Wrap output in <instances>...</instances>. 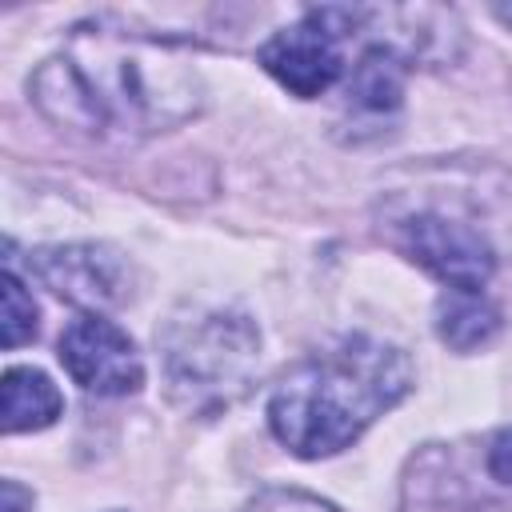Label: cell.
Listing matches in <instances>:
<instances>
[{
  "label": "cell",
  "mask_w": 512,
  "mask_h": 512,
  "mask_svg": "<svg viewBox=\"0 0 512 512\" xmlns=\"http://www.w3.org/2000/svg\"><path fill=\"white\" fill-rule=\"evenodd\" d=\"M200 76L176 44L104 24L76 28L72 48L32 76L40 112L72 132H160L200 112Z\"/></svg>",
  "instance_id": "cell-1"
},
{
  "label": "cell",
  "mask_w": 512,
  "mask_h": 512,
  "mask_svg": "<svg viewBox=\"0 0 512 512\" xmlns=\"http://www.w3.org/2000/svg\"><path fill=\"white\" fill-rule=\"evenodd\" d=\"M412 388V360L384 340L344 336L300 360L268 400L276 440L320 460L348 448L376 416L396 408Z\"/></svg>",
  "instance_id": "cell-2"
},
{
  "label": "cell",
  "mask_w": 512,
  "mask_h": 512,
  "mask_svg": "<svg viewBox=\"0 0 512 512\" xmlns=\"http://www.w3.org/2000/svg\"><path fill=\"white\" fill-rule=\"evenodd\" d=\"M260 364V336L240 312H192L164 332V380L176 404L212 416L236 404Z\"/></svg>",
  "instance_id": "cell-3"
},
{
  "label": "cell",
  "mask_w": 512,
  "mask_h": 512,
  "mask_svg": "<svg viewBox=\"0 0 512 512\" xmlns=\"http://www.w3.org/2000/svg\"><path fill=\"white\" fill-rule=\"evenodd\" d=\"M360 8H312L300 24L276 32L260 48V64L300 100H312L336 84L344 72L340 40L356 28Z\"/></svg>",
  "instance_id": "cell-4"
},
{
  "label": "cell",
  "mask_w": 512,
  "mask_h": 512,
  "mask_svg": "<svg viewBox=\"0 0 512 512\" xmlns=\"http://www.w3.org/2000/svg\"><path fill=\"white\" fill-rule=\"evenodd\" d=\"M60 364L84 392L96 396H128L144 384V364L132 336L96 312L76 316L60 332Z\"/></svg>",
  "instance_id": "cell-5"
},
{
  "label": "cell",
  "mask_w": 512,
  "mask_h": 512,
  "mask_svg": "<svg viewBox=\"0 0 512 512\" xmlns=\"http://www.w3.org/2000/svg\"><path fill=\"white\" fill-rule=\"evenodd\" d=\"M404 252L452 292H480L496 268V256L480 232L432 212L404 224Z\"/></svg>",
  "instance_id": "cell-6"
},
{
  "label": "cell",
  "mask_w": 512,
  "mask_h": 512,
  "mask_svg": "<svg viewBox=\"0 0 512 512\" xmlns=\"http://www.w3.org/2000/svg\"><path fill=\"white\" fill-rule=\"evenodd\" d=\"M36 276L64 300L84 308H108L124 300L128 272L124 260L96 244H72V248H44L32 256Z\"/></svg>",
  "instance_id": "cell-7"
},
{
  "label": "cell",
  "mask_w": 512,
  "mask_h": 512,
  "mask_svg": "<svg viewBox=\"0 0 512 512\" xmlns=\"http://www.w3.org/2000/svg\"><path fill=\"white\" fill-rule=\"evenodd\" d=\"M64 408L60 388L40 368H8L0 384V416L4 432H36L48 428Z\"/></svg>",
  "instance_id": "cell-8"
},
{
  "label": "cell",
  "mask_w": 512,
  "mask_h": 512,
  "mask_svg": "<svg viewBox=\"0 0 512 512\" xmlns=\"http://www.w3.org/2000/svg\"><path fill=\"white\" fill-rule=\"evenodd\" d=\"M348 96L364 112H392V108H400V96H404V56L392 52L388 44L368 48L356 60V72L348 80Z\"/></svg>",
  "instance_id": "cell-9"
},
{
  "label": "cell",
  "mask_w": 512,
  "mask_h": 512,
  "mask_svg": "<svg viewBox=\"0 0 512 512\" xmlns=\"http://www.w3.org/2000/svg\"><path fill=\"white\" fill-rule=\"evenodd\" d=\"M436 332L448 348L472 352L500 332V312L480 300V292H452L436 308Z\"/></svg>",
  "instance_id": "cell-10"
},
{
  "label": "cell",
  "mask_w": 512,
  "mask_h": 512,
  "mask_svg": "<svg viewBox=\"0 0 512 512\" xmlns=\"http://www.w3.org/2000/svg\"><path fill=\"white\" fill-rule=\"evenodd\" d=\"M4 320H0V328H4V348H16V344H24V340H32L36 336V300L24 292V284H20V276L16 272H4Z\"/></svg>",
  "instance_id": "cell-11"
},
{
  "label": "cell",
  "mask_w": 512,
  "mask_h": 512,
  "mask_svg": "<svg viewBox=\"0 0 512 512\" xmlns=\"http://www.w3.org/2000/svg\"><path fill=\"white\" fill-rule=\"evenodd\" d=\"M248 512H340V508H332V504H324V500H316V496H308V492L272 488V492L256 496V500L248 504Z\"/></svg>",
  "instance_id": "cell-12"
},
{
  "label": "cell",
  "mask_w": 512,
  "mask_h": 512,
  "mask_svg": "<svg viewBox=\"0 0 512 512\" xmlns=\"http://www.w3.org/2000/svg\"><path fill=\"white\" fill-rule=\"evenodd\" d=\"M488 472L500 484H512V428H504L488 448Z\"/></svg>",
  "instance_id": "cell-13"
},
{
  "label": "cell",
  "mask_w": 512,
  "mask_h": 512,
  "mask_svg": "<svg viewBox=\"0 0 512 512\" xmlns=\"http://www.w3.org/2000/svg\"><path fill=\"white\" fill-rule=\"evenodd\" d=\"M4 512H32V496L16 480H4Z\"/></svg>",
  "instance_id": "cell-14"
}]
</instances>
